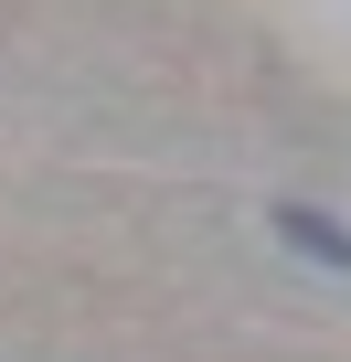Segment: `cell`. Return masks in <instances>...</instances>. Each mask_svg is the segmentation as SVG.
I'll return each instance as SVG.
<instances>
[{
    "label": "cell",
    "instance_id": "cell-1",
    "mask_svg": "<svg viewBox=\"0 0 351 362\" xmlns=\"http://www.w3.org/2000/svg\"><path fill=\"white\" fill-rule=\"evenodd\" d=\"M266 224H277V245H298V256H319V267H340V277H351V235H340L330 214H309V203H277Z\"/></svg>",
    "mask_w": 351,
    "mask_h": 362
}]
</instances>
